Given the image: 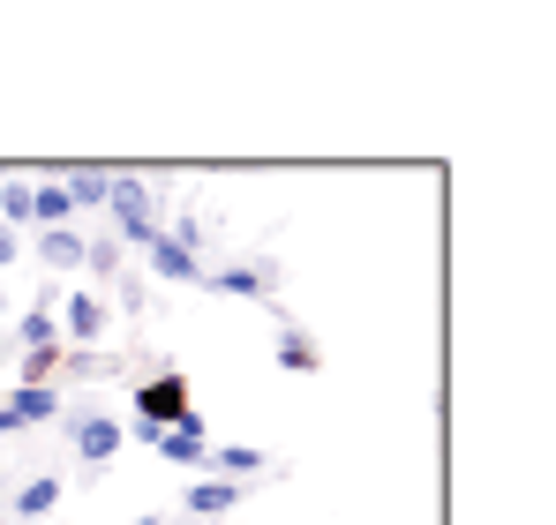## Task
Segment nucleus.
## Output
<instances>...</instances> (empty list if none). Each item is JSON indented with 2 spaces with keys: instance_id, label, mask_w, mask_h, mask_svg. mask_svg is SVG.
<instances>
[{
  "instance_id": "nucleus-17",
  "label": "nucleus",
  "mask_w": 556,
  "mask_h": 525,
  "mask_svg": "<svg viewBox=\"0 0 556 525\" xmlns=\"http://www.w3.org/2000/svg\"><path fill=\"white\" fill-rule=\"evenodd\" d=\"M0 210L23 226V218H30V180H0Z\"/></svg>"
},
{
  "instance_id": "nucleus-5",
  "label": "nucleus",
  "mask_w": 556,
  "mask_h": 525,
  "mask_svg": "<svg viewBox=\"0 0 556 525\" xmlns=\"http://www.w3.org/2000/svg\"><path fill=\"white\" fill-rule=\"evenodd\" d=\"M76 450H84L91 465H105V458L121 450V428H113L105 413H91V421H76Z\"/></svg>"
},
{
  "instance_id": "nucleus-9",
  "label": "nucleus",
  "mask_w": 556,
  "mask_h": 525,
  "mask_svg": "<svg viewBox=\"0 0 556 525\" xmlns=\"http://www.w3.org/2000/svg\"><path fill=\"white\" fill-rule=\"evenodd\" d=\"M233 503H241L233 481H195V488H188V511H195V518H218V511H233Z\"/></svg>"
},
{
  "instance_id": "nucleus-13",
  "label": "nucleus",
  "mask_w": 556,
  "mask_h": 525,
  "mask_svg": "<svg viewBox=\"0 0 556 525\" xmlns=\"http://www.w3.org/2000/svg\"><path fill=\"white\" fill-rule=\"evenodd\" d=\"M68 210H76V203L61 195V180H46V188H30V218H38V226H61Z\"/></svg>"
},
{
  "instance_id": "nucleus-2",
  "label": "nucleus",
  "mask_w": 556,
  "mask_h": 525,
  "mask_svg": "<svg viewBox=\"0 0 556 525\" xmlns=\"http://www.w3.org/2000/svg\"><path fill=\"white\" fill-rule=\"evenodd\" d=\"M136 413H143V428H188V421H203V413H188V383L181 375L143 383V390H136Z\"/></svg>"
},
{
  "instance_id": "nucleus-7",
  "label": "nucleus",
  "mask_w": 556,
  "mask_h": 525,
  "mask_svg": "<svg viewBox=\"0 0 556 525\" xmlns=\"http://www.w3.org/2000/svg\"><path fill=\"white\" fill-rule=\"evenodd\" d=\"M15 338H23V353H61V323H53V308H30V316L15 323Z\"/></svg>"
},
{
  "instance_id": "nucleus-18",
  "label": "nucleus",
  "mask_w": 556,
  "mask_h": 525,
  "mask_svg": "<svg viewBox=\"0 0 556 525\" xmlns=\"http://www.w3.org/2000/svg\"><path fill=\"white\" fill-rule=\"evenodd\" d=\"M15 248H23V241H15V233L0 226V262H15Z\"/></svg>"
},
{
  "instance_id": "nucleus-12",
  "label": "nucleus",
  "mask_w": 556,
  "mask_h": 525,
  "mask_svg": "<svg viewBox=\"0 0 556 525\" xmlns=\"http://www.w3.org/2000/svg\"><path fill=\"white\" fill-rule=\"evenodd\" d=\"M53 503H61V481H53V473H46V481H23V488H15V511H23V518H46Z\"/></svg>"
},
{
  "instance_id": "nucleus-6",
  "label": "nucleus",
  "mask_w": 556,
  "mask_h": 525,
  "mask_svg": "<svg viewBox=\"0 0 556 525\" xmlns=\"http://www.w3.org/2000/svg\"><path fill=\"white\" fill-rule=\"evenodd\" d=\"M211 285H218V293H241V300H264V285H271V262H233V270H218Z\"/></svg>"
},
{
  "instance_id": "nucleus-4",
  "label": "nucleus",
  "mask_w": 556,
  "mask_h": 525,
  "mask_svg": "<svg viewBox=\"0 0 556 525\" xmlns=\"http://www.w3.org/2000/svg\"><path fill=\"white\" fill-rule=\"evenodd\" d=\"M136 436L151 443L166 465H203V450H211V443H203V421H188V428H143V421H136Z\"/></svg>"
},
{
  "instance_id": "nucleus-8",
  "label": "nucleus",
  "mask_w": 556,
  "mask_h": 525,
  "mask_svg": "<svg viewBox=\"0 0 556 525\" xmlns=\"http://www.w3.org/2000/svg\"><path fill=\"white\" fill-rule=\"evenodd\" d=\"M61 331H68L76 346H91L98 331H105V308H98V293H76V300H68V323H61Z\"/></svg>"
},
{
  "instance_id": "nucleus-15",
  "label": "nucleus",
  "mask_w": 556,
  "mask_h": 525,
  "mask_svg": "<svg viewBox=\"0 0 556 525\" xmlns=\"http://www.w3.org/2000/svg\"><path fill=\"white\" fill-rule=\"evenodd\" d=\"M38 248H46V262H61V270H76L91 241H76V233H38Z\"/></svg>"
},
{
  "instance_id": "nucleus-3",
  "label": "nucleus",
  "mask_w": 556,
  "mask_h": 525,
  "mask_svg": "<svg viewBox=\"0 0 556 525\" xmlns=\"http://www.w3.org/2000/svg\"><path fill=\"white\" fill-rule=\"evenodd\" d=\"M61 413V390L53 383H23L8 406H0V436H15V428H38V421H53Z\"/></svg>"
},
{
  "instance_id": "nucleus-1",
  "label": "nucleus",
  "mask_w": 556,
  "mask_h": 525,
  "mask_svg": "<svg viewBox=\"0 0 556 525\" xmlns=\"http://www.w3.org/2000/svg\"><path fill=\"white\" fill-rule=\"evenodd\" d=\"M105 210L121 218V241H136V248H151L159 241V203H151V188L136 174H113L105 180Z\"/></svg>"
},
{
  "instance_id": "nucleus-11",
  "label": "nucleus",
  "mask_w": 556,
  "mask_h": 525,
  "mask_svg": "<svg viewBox=\"0 0 556 525\" xmlns=\"http://www.w3.org/2000/svg\"><path fill=\"white\" fill-rule=\"evenodd\" d=\"M105 180H113V174H91V166H76V174L61 180V195H68L76 210H98V203H105Z\"/></svg>"
},
{
  "instance_id": "nucleus-10",
  "label": "nucleus",
  "mask_w": 556,
  "mask_h": 525,
  "mask_svg": "<svg viewBox=\"0 0 556 525\" xmlns=\"http://www.w3.org/2000/svg\"><path fill=\"white\" fill-rule=\"evenodd\" d=\"M151 270H159V278H203V270H195V248H181V241H166V233L151 241Z\"/></svg>"
},
{
  "instance_id": "nucleus-14",
  "label": "nucleus",
  "mask_w": 556,
  "mask_h": 525,
  "mask_svg": "<svg viewBox=\"0 0 556 525\" xmlns=\"http://www.w3.org/2000/svg\"><path fill=\"white\" fill-rule=\"evenodd\" d=\"M203 465H218V473H256L264 450H249V443H218V450H203Z\"/></svg>"
},
{
  "instance_id": "nucleus-16",
  "label": "nucleus",
  "mask_w": 556,
  "mask_h": 525,
  "mask_svg": "<svg viewBox=\"0 0 556 525\" xmlns=\"http://www.w3.org/2000/svg\"><path fill=\"white\" fill-rule=\"evenodd\" d=\"M278 360H286V368H301V375H308V368H316V346H308V338H301V331H278Z\"/></svg>"
}]
</instances>
